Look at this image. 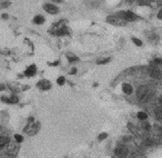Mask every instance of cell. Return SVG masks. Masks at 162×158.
Returning <instances> with one entry per match:
<instances>
[{"label": "cell", "instance_id": "obj_1", "mask_svg": "<svg viewBox=\"0 0 162 158\" xmlns=\"http://www.w3.org/2000/svg\"><path fill=\"white\" fill-rule=\"evenodd\" d=\"M44 9L47 13H50V14H56L58 12V8L56 6H54L52 4H46L44 5Z\"/></svg>", "mask_w": 162, "mask_h": 158}, {"label": "cell", "instance_id": "obj_2", "mask_svg": "<svg viewBox=\"0 0 162 158\" xmlns=\"http://www.w3.org/2000/svg\"><path fill=\"white\" fill-rule=\"evenodd\" d=\"M124 18L125 20H127V21H135L137 18H138V16L137 15H135L133 12H126V13H124Z\"/></svg>", "mask_w": 162, "mask_h": 158}, {"label": "cell", "instance_id": "obj_3", "mask_svg": "<svg viewBox=\"0 0 162 158\" xmlns=\"http://www.w3.org/2000/svg\"><path fill=\"white\" fill-rule=\"evenodd\" d=\"M36 66L35 65H32V66H30L28 69L26 70V76H28V77H32V76H33L35 75V73H36Z\"/></svg>", "mask_w": 162, "mask_h": 158}, {"label": "cell", "instance_id": "obj_4", "mask_svg": "<svg viewBox=\"0 0 162 158\" xmlns=\"http://www.w3.org/2000/svg\"><path fill=\"white\" fill-rule=\"evenodd\" d=\"M123 90H124L125 93H127V95H131V93L133 92V86L129 85V83H124Z\"/></svg>", "mask_w": 162, "mask_h": 158}, {"label": "cell", "instance_id": "obj_5", "mask_svg": "<svg viewBox=\"0 0 162 158\" xmlns=\"http://www.w3.org/2000/svg\"><path fill=\"white\" fill-rule=\"evenodd\" d=\"M8 142V139L6 137H0V147H3Z\"/></svg>", "mask_w": 162, "mask_h": 158}, {"label": "cell", "instance_id": "obj_6", "mask_svg": "<svg viewBox=\"0 0 162 158\" xmlns=\"http://www.w3.org/2000/svg\"><path fill=\"white\" fill-rule=\"evenodd\" d=\"M33 21H35L36 24H38V25H39V24H42V23L44 22V19H43L41 16H36Z\"/></svg>", "mask_w": 162, "mask_h": 158}, {"label": "cell", "instance_id": "obj_7", "mask_svg": "<svg viewBox=\"0 0 162 158\" xmlns=\"http://www.w3.org/2000/svg\"><path fill=\"white\" fill-rule=\"evenodd\" d=\"M138 117H139V119L141 120H144L147 118V114L144 112H139L138 113Z\"/></svg>", "mask_w": 162, "mask_h": 158}, {"label": "cell", "instance_id": "obj_8", "mask_svg": "<svg viewBox=\"0 0 162 158\" xmlns=\"http://www.w3.org/2000/svg\"><path fill=\"white\" fill-rule=\"evenodd\" d=\"M57 83H58V85L62 86L64 85V83H65V79H64L63 77H60V78H58V80H57Z\"/></svg>", "mask_w": 162, "mask_h": 158}, {"label": "cell", "instance_id": "obj_9", "mask_svg": "<svg viewBox=\"0 0 162 158\" xmlns=\"http://www.w3.org/2000/svg\"><path fill=\"white\" fill-rule=\"evenodd\" d=\"M133 41H134L135 44H137V45H139V46H141V44H143L141 40H140V39H138V38H133Z\"/></svg>", "mask_w": 162, "mask_h": 158}, {"label": "cell", "instance_id": "obj_10", "mask_svg": "<svg viewBox=\"0 0 162 158\" xmlns=\"http://www.w3.org/2000/svg\"><path fill=\"white\" fill-rule=\"evenodd\" d=\"M15 139L17 140V142H23V137L21 136H18V134H16V136H15Z\"/></svg>", "mask_w": 162, "mask_h": 158}, {"label": "cell", "instance_id": "obj_11", "mask_svg": "<svg viewBox=\"0 0 162 158\" xmlns=\"http://www.w3.org/2000/svg\"><path fill=\"white\" fill-rule=\"evenodd\" d=\"M76 71H77L76 69H73V70H72V74H75V73H76Z\"/></svg>", "mask_w": 162, "mask_h": 158}, {"label": "cell", "instance_id": "obj_12", "mask_svg": "<svg viewBox=\"0 0 162 158\" xmlns=\"http://www.w3.org/2000/svg\"><path fill=\"white\" fill-rule=\"evenodd\" d=\"M53 1H56V2H61L62 0H53Z\"/></svg>", "mask_w": 162, "mask_h": 158}]
</instances>
